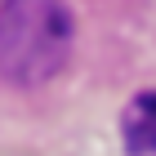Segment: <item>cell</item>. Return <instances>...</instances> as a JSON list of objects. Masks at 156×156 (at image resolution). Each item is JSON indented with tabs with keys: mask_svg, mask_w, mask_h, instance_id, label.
Instances as JSON below:
<instances>
[{
	"mask_svg": "<svg viewBox=\"0 0 156 156\" xmlns=\"http://www.w3.org/2000/svg\"><path fill=\"white\" fill-rule=\"evenodd\" d=\"M72 13L62 0H5L0 5V80L31 89L58 76L72 54Z\"/></svg>",
	"mask_w": 156,
	"mask_h": 156,
	"instance_id": "cell-1",
	"label": "cell"
},
{
	"mask_svg": "<svg viewBox=\"0 0 156 156\" xmlns=\"http://www.w3.org/2000/svg\"><path fill=\"white\" fill-rule=\"evenodd\" d=\"M120 134H125V152L134 156H152L156 152V94H138L120 120Z\"/></svg>",
	"mask_w": 156,
	"mask_h": 156,
	"instance_id": "cell-2",
	"label": "cell"
}]
</instances>
